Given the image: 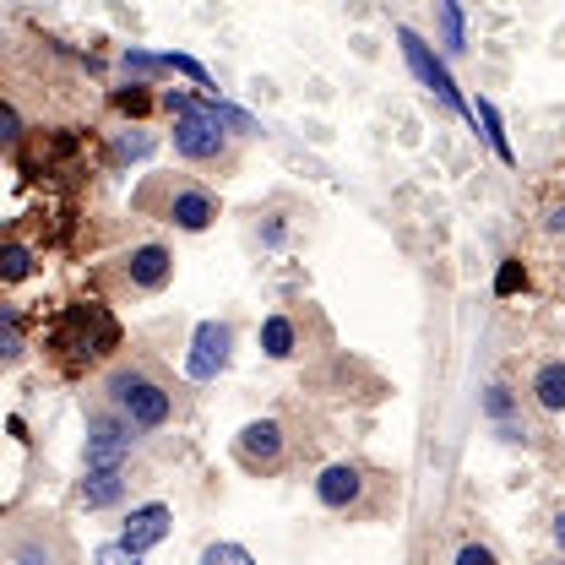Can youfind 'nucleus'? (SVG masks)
<instances>
[{
	"label": "nucleus",
	"instance_id": "nucleus-1",
	"mask_svg": "<svg viewBox=\"0 0 565 565\" xmlns=\"http://www.w3.org/2000/svg\"><path fill=\"white\" fill-rule=\"evenodd\" d=\"M0 87H6V104L33 120H71L93 104V87L71 66L66 50L55 39H33V33H22V44L11 39L0 50Z\"/></svg>",
	"mask_w": 565,
	"mask_h": 565
},
{
	"label": "nucleus",
	"instance_id": "nucleus-2",
	"mask_svg": "<svg viewBox=\"0 0 565 565\" xmlns=\"http://www.w3.org/2000/svg\"><path fill=\"white\" fill-rule=\"evenodd\" d=\"M104 403L131 424V429H141V435L169 429V424L180 419V392H174V381H169L147 353H126V359L109 364V375H104Z\"/></svg>",
	"mask_w": 565,
	"mask_h": 565
},
{
	"label": "nucleus",
	"instance_id": "nucleus-3",
	"mask_svg": "<svg viewBox=\"0 0 565 565\" xmlns=\"http://www.w3.org/2000/svg\"><path fill=\"white\" fill-rule=\"evenodd\" d=\"M131 212L152 217V223H169V228H185V234H202L217 223L223 202L207 180L163 169V174H141V185L131 191Z\"/></svg>",
	"mask_w": 565,
	"mask_h": 565
},
{
	"label": "nucleus",
	"instance_id": "nucleus-4",
	"mask_svg": "<svg viewBox=\"0 0 565 565\" xmlns=\"http://www.w3.org/2000/svg\"><path fill=\"white\" fill-rule=\"evenodd\" d=\"M109 349H120V327L109 316V305H93V299H76L55 316L50 327V353L66 375H87L93 364H104Z\"/></svg>",
	"mask_w": 565,
	"mask_h": 565
},
{
	"label": "nucleus",
	"instance_id": "nucleus-5",
	"mask_svg": "<svg viewBox=\"0 0 565 565\" xmlns=\"http://www.w3.org/2000/svg\"><path fill=\"white\" fill-rule=\"evenodd\" d=\"M316 451V435H305L294 419L267 414V419H250L234 435V462L256 479H278L288 468H299L305 457Z\"/></svg>",
	"mask_w": 565,
	"mask_h": 565
},
{
	"label": "nucleus",
	"instance_id": "nucleus-6",
	"mask_svg": "<svg viewBox=\"0 0 565 565\" xmlns=\"http://www.w3.org/2000/svg\"><path fill=\"white\" fill-rule=\"evenodd\" d=\"M316 500L349 522H364V516H381L392 500H397V473H381L370 462H332L316 473Z\"/></svg>",
	"mask_w": 565,
	"mask_h": 565
},
{
	"label": "nucleus",
	"instance_id": "nucleus-7",
	"mask_svg": "<svg viewBox=\"0 0 565 565\" xmlns=\"http://www.w3.org/2000/svg\"><path fill=\"white\" fill-rule=\"evenodd\" d=\"M174 158L191 163V169H212V174H228L239 163V141L228 131V120L217 115V104H191L174 115Z\"/></svg>",
	"mask_w": 565,
	"mask_h": 565
},
{
	"label": "nucleus",
	"instance_id": "nucleus-8",
	"mask_svg": "<svg viewBox=\"0 0 565 565\" xmlns=\"http://www.w3.org/2000/svg\"><path fill=\"white\" fill-rule=\"evenodd\" d=\"M327 343H332V327H327V316L310 299H288V305H278L262 321V353L278 359V364L305 359V353H321Z\"/></svg>",
	"mask_w": 565,
	"mask_h": 565
},
{
	"label": "nucleus",
	"instance_id": "nucleus-9",
	"mask_svg": "<svg viewBox=\"0 0 565 565\" xmlns=\"http://www.w3.org/2000/svg\"><path fill=\"white\" fill-rule=\"evenodd\" d=\"M104 278L115 282V294H163L169 282H174V250L169 245H158V239H141L131 250H120L109 267H104Z\"/></svg>",
	"mask_w": 565,
	"mask_h": 565
},
{
	"label": "nucleus",
	"instance_id": "nucleus-10",
	"mask_svg": "<svg viewBox=\"0 0 565 565\" xmlns=\"http://www.w3.org/2000/svg\"><path fill=\"white\" fill-rule=\"evenodd\" d=\"M131 440H137V435H131V424L120 419L104 397L87 408V451H82V457H87V468H126Z\"/></svg>",
	"mask_w": 565,
	"mask_h": 565
},
{
	"label": "nucleus",
	"instance_id": "nucleus-11",
	"mask_svg": "<svg viewBox=\"0 0 565 565\" xmlns=\"http://www.w3.org/2000/svg\"><path fill=\"white\" fill-rule=\"evenodd\" d=\"M256 223H250V239L256 245H267V250H282V245H294L305 228H310V207H294L288 196H278V202H267V207L250 212Z\"/></svg>",
	"mask_w": 565,
	"mask_h": 565
},
{
	"label": "nucleus",
	"instance_id": "nucleus-12",
	"mask_svg": "<svg viewBox=\"0 0 565 565\" xmlns=\"http://www.w3.org/2000/svg\"><path fill=\"white\" fill-rule=\"evenodd\" d=\"M228 353H234V327L228 321H202L196 343H191V375L212 381L217 370H228Z\"/></svg>",
	"mask_w": 565,
	"mask_h": 565
},
{
	"label": "nucleus",
	"instance_id": "nucleus-13",
	"mask_svg": "<svg viewBox=\"0 0 565 565\" xmlns=\"http://www.w3.org/2000/svg\"><path fill=\"white\" fill-rule=\"evenodd\" d=\"M397 39H403V55H408V66L419 71V82H424V87H429V93H435V98H440L446 109H462V98H457V87H451V76H446V66H440V61L429 55V44H424L419 33H414V28H403Z\"/></svg>",
	"mask_w": 565,
	"mask_h": 565
},
{
	"label": "nucleus",
	"instance_id": "nucleus-14",
	"mask_svg": "<svg viewBox=\"0 0 565 565\" xmlns=\"http://www.w3.org/2000/svg\"><path fill=\"white\" fill-rule=\"evenodd\" d=\"M169 527H174V511L152 500V505H137V511L126 516V527H120V544H126V550H137V555H141V550L163 544V539H169Z\"/></svg>",
	"mask_w": 565,
	"mask_h": 565
},
{
	"label": "nucleus",
	"instance_id": "nucleus-15",
	"mask_svg": "<svg viewBox=\"0 0 565 565\" xmlns=\"http://www.w3.org/2000/svg\"><path fill=\"white\" fill-rule=\"evenodd\" d=\"M82 505L87 511H104V505H115L120 494H126V468H87V479H82Z\"/></svg>",
	"mask_w": 565,
	"mask_h": 565
},
{
	"label": "nucleus",
	"instance_id": "nucleus-16",
	"mask_svg": "<svg viewBox=\"0 0 565 565\" xmlns=\"http://www.w3.org/2000/svg\"><path fill=\"white\" fill-rule=\"evenodd\" d=\"M533 403L544 414H561L565 408V359H544L539 375H533Z\"/></svg>",
	"mask_w": 565,
	"mask_h": 565
},
{
	"label": "nucleus",
	"instance_id": "nucleus-17",
	"mask_svg": "<svg viewBox=\"0 0 565 565\" xmlns=\"http://www.w3.org/2000/svg\"><path fill=\"white\" fill-rule=\"evenodd\" d=\"M22 278H33V250L22 239H6L0 245V282H22Z\"/></svg>",
	"mask_w": 565,
	"mask_h": 565
},
{
	"label": "nucleus",
	"instance_id": "nucleus-18",
	"mask_svg": "<svg viewBox=\"0 0 565 565\" xmlns=\"http://www.w3.org/2000/svg\"><path fill=\"white\" fill-rule=\"evenodd\" d=\"M473 115L484 120V137H490V147L500 152V158H505V163H511L516 152H511V141H505V131H500V115H494V104H484V98H479V109H473Z\"/></svg>",
	"mask_w": 565,
	"mask_h": 565
},
{
	"label": "nucleus",
	"instance_id": "nucleus-19",
	"mask_svg": "<svg viewBox=\"0 0 565 565\" xmlns=\"http://www.w3.org/2000/svg\"><path fill=\"white\" fill-rule=\"evenodd\" d=\"M22 141H28V131H22V115H17V109L0 98V147H6V152H17Z\"/></svg>",
	"mask_w": 565,
	"mask_h": 565
},
{
	"label": "nucleus",
	"instance_id": "nucleus-20",
	"mask_svg": "<svg viewBox=\"0 0 565 565\" xmlns=\"http://www.w3.org/2000/svg\"><path fill=\"white\" fill-rule=\"evenodd\" d=\"M202 565H256V561H250V550H239V544H207V550H202Z\"/></svg>",
	"mask_w": 565,
	"mask_h": 565
},
{
	"label": "nucleus",
	"instance_id": "nucleus-21",
	"mask_svg": "<svg viewBox=\"0 0 565 565\" xmlns=\"http://www.w3.org/2000/svg\"><path fill=\"white\" fill-rule=\"evenodd\" d=\"M141 152H152V137L147 131H120L115 137V158L126 163V158H141Z\"/></svg>",
	"mask_w": 565,
	"mask_h": 565
},
{
	"label": "nucleus",
	"instance_id": "nucleus-22",
	"mask_svg": "<svg viewBox=\"0 0 565 565\" xmlns=\"http://www.w3.org/2000/svg\"><path fill=\"white\" fill-rule=\"evenodd\" d=\"M22 359V338L11 327V316H0V364H17Z\"/></svg>",
	"mask_w": 565,
	"mask_h": 565
},
{
	"label": "nucleus",
	"instance_id": "nucleus-23",
	"mask_svg": "<svg viewBox=\"0 0 565 565\" xmlns=\"http://www.w3.org/2000/svg\"><path fill=\"white\" fill-rule=\"evenodd\" d=\"M93 565H141V555L126 544H104V550H93Z\"/></svg>",
	"mask_w": 565,
	"mask_h": 565
},
{
	"label": "nucleus",
	"instance_id": "nucleus-24",
	"mask_svg": "<svg viewBox=\"0 0 565 565\" xmlns=\"http://www.w3.org/2000/svg\"><path fill=\"white\" fill-rule=\"evenodd\" d=\"M440 17H446V44L462 50V17H457V0H440Z\"/></svg>",
	"mask_w": 565,
	"mask_h": 565
},
{
	"label": "nucleus",
	"instance_id": "nucleus-25",
	"mask_svg": "<svg viewBox=\"0 0 565 565\" xmlns=\"http://www.w3.org/2000/svg\"><path fill=\"white\" fill-rule=\"evenodd\" d=\"M115 104H120V109H126V115H147V104H152V93H147V87H131V93H115Z\"/></svg>",
	"mask_w": 565,
	"mask_h": 565
},
{
	"label": "nucleus",
	"instance_id": "nucleus-26",
	"mask_svg": "<svg viewBox=\"0 0 565 565\" xmlns=\"http://www.w3.org/2000/svg\"><path fill=\"white\" fill-rule=\"evenodd\" d=\"M457 565H500L494 561L490 544H462V555H457Z\"/></svg>",
	"mask_w": 565,
	"mask_h": 565
}]
</instances>
